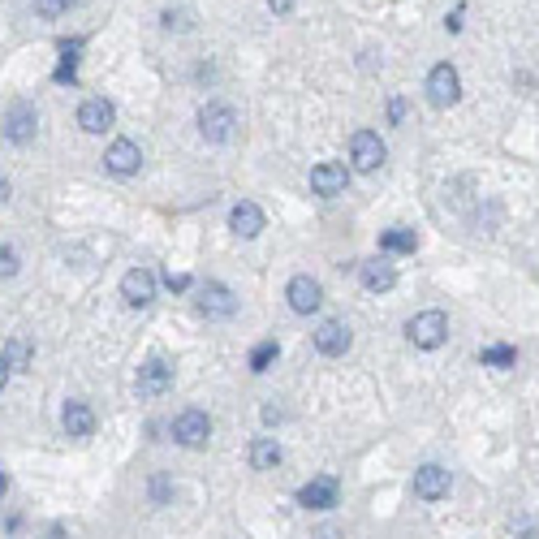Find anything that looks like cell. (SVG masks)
Wrapping results in <instances>:
<instances>
[{"instance_id": "f546056e", "label": "cell", "mask_w": 539, "mask_h": 539, "mask_svg": "<svg viewBox=\"0 0 539 539\" xmlns=\"http://www.w3.org/2000/svg\"><path fill=\"white\" fill-rule=\"evenodd\" d=\"M152 501H155V505L169 501V479H152Z\"/></svg>"}, {"instance_id": "74e56055", "label": "cell", "mask_w": 539, "mask_h": 539, "mask_svg": "<svg viewBox=\"0 0 539 539\" xmlns=\"http://www.w3.org/2000/svg\"><path fill=\"white\" fill-rule=\"evenodd\" d=\"M5 492H9V479H5V470H0V497H5Z\"/></svg>"}, {"instance_id": "836d02e7", "label": "cell", "mask_w": 539, "mask_h": 539, "mask_svg": "<svg viewBox=\"0 0 539 539\" xmlns=\"http://www.w3.org/2000/svg\"><path fill=\"white\" fill-rule=\"evenodd\" d=\"M9 194H14V186H9V177L0 173V208H5V203H9Z\"/></svg>"}, {"instance_id": "ac0fdd59", "label": "cell", "mask_w": 539, "mask_h": 539, "mask_svg": "<svg viewBox=\"0 0 539 539\" xmlns=\"http://www.w3.org/2000/svg\"><path fill=\"white\" fill-rule=\"evenodd\" d=\"M60 423H65V432H70V436L87 441V436L96 432V410H91L87 402H65V410H60Z\"/></svg>"}, {"instance_id": "4fadbf2b", "label": "cell", "mask_w": 539, "mask_h": 539, "mask_svg": "<svg viewBox=\"0 0 539 539\" xmlns=\"http://www.w3.org/2000/svg\"><path fill=\"white\" fill-rule=\"evenodd\" d=\"M138 164H143V152H138L135 138H116L113 147H108V155H104V169L116 173V177L138 173Z\"/></svg>"}, {"instance_id": "8fae6325", "label": "cell", "mask_w": 539, "mask_h": 539, "mask_svg": "<svg viewBox=\"0 0 539 539\" xmlns=\"http://www.w3.org/2000/svg\"><path fill=\"white\" fill-rule=\"evenodd\" d=\"M113 121H116V108L108 104V99H82V108H78V125L87 130V135H104V130H113Z\"/></svg>"}, {"instance_id": "d6a6232c", "label": "cell", "mask_w": 539, "mask_h": 539, "mask_svg": "<svg viewBox=\"0 0 539 539\" xmlns=\"http://www.w3.org/2000/svg\"><path fill=\"white\" fill-rule=\"evenodd\" d=\"M444 26H449V31H462V9H453V14L444 18Z\"/></svg>"}, {"instance_id": "7402d4cb", "label": "cell", "mask_w": 539, "mask_h": 539, "mask_svg": "<svg viewBox=\"0 0 539 539\" xmlns=\"http://www.w3.org/2000/svg\"><path fill=\"white\" fill-rule=\"evenodd\" d=\"M380 251L385 255H414L419 251V237H414V229H388V233H380Z\"/></svg>"}, {"instance_id": "603a6c76", "label": "cell", "mask_w": 539, "mask_h": 539, "mask_svg": "<svg viewBox=\"0 0 539 539\" xmlns=\"http://www.w3.org/2000/svg\"><path fill=\"white\" fill-rule=\"evenodd\" d=\"M78 52H82V39H60L57 82H74V78H78Z\"/></svg>"}, {"instance_id": "30bf717a", "label": "cell", "mask_w": 539, "mask_h": 539, "mask_svg": "<svg viewBox=\"0 0 539 539\" xmlns=\"http://www.w3.org/2000/svg\"><path fill=\"white\" fill-rule=\"evenodd\" d=\"M414 497L419 501H444L449 497V470L436 462H427L414 470Z\"/></svg>"}, {"instance_id": "f1b7e54d", "label": "cell", "mask_w": 539, "mask_h": 539, "mask_svg": "<svg viewBox=\"0 0 539 539\" xmlns=\"http://www.w3.org/2000/svg\"><path fill=\"white\" fill-rule=\"evenodd\" d=\"M164 281H169V289H173V293H181V289H191V276H186V272H169Z\"/></svg>"}, {"instance_id": "d590c367", "label": "cell", "mask_w": 539, "mask_h": 539, "mask_svg": "<svg viewBox=\"0 0 539 539\" xmlns=\"http://www.w3.org/2000/svg\"><path fill=\"white\" fill-rule=\"evenodd\" d=\"M5 385H9V367H5V358H0V393H5Z\"/></svg>"}, {"instance_id": "4316f807", "label": "cell", "mask_w": 539, "mask_h": 539, "mask_svg": "<svg viewBox=\"0 0 539 539\" xmlns=\"http://www.w3.org/2000/svg\"><path fill=\"white\" fill-rule=\"evenodd\" d=\"M18 268H22L18 251H14V246H0V281H9V276H18Z\"/></svg>"}, {"instance_id": "e0dca14e", "label": "cell", "mask_w": 539, "mask_h": 539, "mask_svg": "<svg viewBox=\"0 0 539 539\" xmlns=\"http://www.w3.org/2000/svg\"><path fill=\"white\" fill-rule=\"evenodd\" d=\"M358 276H363V285L371 293H388V289L397 285V268L388 264V259H363L358 264Z\"/></svg>"}, {"instance_id": "484cf974", "label": "cell", "mask_w": 539, "mask_h": 539, "mask_svg": "<svg viewBox=\"0 0 539 539\" xmlns=\"http://www.w3.org/2000/svg\"><path fill=\"white\" fill-rule=\"evenodd\" d=\"M70 9H74V0H35L39 18H60V14H70Z\"/></svg>"}, {"instance_id": "5bb4252c", "label": "cell", "mask_w": 539, "mask_h": 539, "mask_svg": "<svg viewBox=\"0 0 539 539\" xmlns=\"http://www.w3.org/2000/svg\"><path fill=\"white\" fill-rule=\"evenodd\" d=\"M121 298H125V307H147L155 298V276L147 268H130L121 276Z\"/></svg>"}, {"instance_id": "d4e9b609", "label": "cell", "mask_w": 539, "mask_h": 539, "mask_svg": "<svg viewBox=\"0 0 539 539\" xmlns=\"http://www.w3.org/2000/svg\"><path fill=\"white\" fill-rule=\"evenodd\" d=\"M276 354H281V346H276V341H264V346H255V354H251V371H255V376H264V371L276 363Z\"/></svg>"}, {"instance_id": "7a4b0ae2", "label": "cell", "mask_w": 539, "mask_h": 539, "mask_svg": "<svg viewBox=\"0 0 539 539\" xmlns=\"http://www.w3.org/2000/svg\"><path fill=\"white\" fill-rule=\"evenodd\" d=\"M427 99H432V108H453L462 99V78H458V70L449 60H441L427 74Z\"/></svg>"}, {"instance_id": "8d00e7d4", "label": "cell", "mask_w": 539, "mask_h": 539, "mask_svg": "<svg viewBox=\"0 0 539 539\" xmlns=\"http://www.w3.org/2000/svg\"><path fill=\"white\" fill-rule=\"evenodd\" d=\"M43 539H70V535H65V526H52V531H48Z\"/></svg>"}, {"instance_id": "d6986e66", "label": "cell", "mask_w": 539, "mask_h": 539, "mask_svg": "<svg viewBox=\"0 0 539 539\" xmlns=\"http://www.w3.org/2000/svg\"><path fill=\"white\" fill-rule=\"evenodd\" d=\"M229 229L237 237H259L264 233V212H259V203H237L229 212Z\"/></svg>"}, {"instance_id": "4dcf8cb0", "label": "cell", "mask_w": 539, "mask_h": 539, "mask_svg": "<svg viewBox=\"0 0 539 539\" xmlns=\"http://www.w3.org/2000/svg\"><path fill=\"white\" fill-rule=\"evenodd\" d=\"M293 5H298V0H268L272 14H293Z\"/></svg>"}, {"instance_id": "44dd1931", "label": "cell", "mask_w": 539, "mask_h": 539, "mask_svg": "<svg viewBox=\"0 0 539 539\" xmlns=\"http://www.w3.org/2000/svg\"><path fill=\"white\" fill-rule=\"evenodd\" d=\"M246 458H251L255 470H276L285 453H281V444L272 441V436H259V441H251V453H246Z\"/></svg>"}, {"instance_id": "9c48e42d", "label": "cell", "mask_w": 539, "mask_h": 539, "mask_svg": "<svg viewBox=\"0 0 539 539\" xmlns=\"http://www.w3.org/2000/svg\"><path fill=\"white\" fill-rule=\"evenodd\" d=\"M233 311H237L233 289L220 285V281H208V285H203V293H199V315H208V320H229Z\"/></svg>"}, {"instance_id": "52a82bcc", "label": "cell", "mask_w": 539, "mask_h": 539, "mask_svg": "<svg viewBox=\"0 0 539 539\" xmlns=\"http://www.w3.org/2000/svg\"><path fill=\"white\" fill-rule=\"evenodd\" d=\"M285 298H289V307L298 311V315H311V311L324 307V285L302 272V276H293V281L285 285Z\"/></svg>"}, {"instance_id": "8992f818", "label": "cell", "mask_w": 539, "mask_h": 539, "mask_svg": "<svg viewBox=\"0 0 539 539\" xmlns=\"http://www.w3.org/2000/svg\"><path fill=\"white\" fill-rule=\"evenodd\" d=\"M5 138L14 143V147H26L31 138H35V130H39V113H35V104H14L9 113H5Z\"/></svg>"}, {"instance_id": "1f68e13d", "label": "cell", "mask_w": 539, "mask_h": 539, "mask_svg": "<svg viewBox=\"0 0 539 539\" xmlns=\"http://www.w3.org/2000/svg\"><path fill=\"white\" fill-rule=\"evenodd\" d=\"M311 539H346V535H341L337 526H320V531H315V535H311Z\"/></svg>"}, {"instance_id": "277c9868", "label": "cell", "mask_w": 539, "mask_h": 539, "mask_svg": "<svg viewBox=\"0 0 539 539\" xmlns=\"http://www.w3.org/2000/svg\"><path fill=\"white\" fill-rule=\"evenodd\" d=\"M233 130H237V113L229 104H203L199 108V135L208 143H229Z\"/></svg>"}, {"instance_id": "7c38bea8", "label": "cell", "mask_w": 539, "mask_h": 539, "mask_svg": "<svg viewBox=\"0 0 539 539\" xmlns=\"http://www.w3.org/2000/svg\"><path fill=\"white\" fill-rule=\"evenodd\" d=\"M346 186H349V173H346V164H337V160H324V164L311 169V191L324 194V199L346 194Z\"/></svg>"}, {"instance_id": "3957f363", "label": "cell", "mask_w": 539, "mask_h": 539, "mask_svg": "<svg viewBox=\"0 0 539 539\" xmlns=\"http://www.w3.org/2000/svg\"><path fill=\"white\" fill-rule=\"evenodd\" d=\"M385 138L376 135V130H358V135L349 138V164L358 169V173H376L380 164H385Z\"/></svg>"}, {"instance_id": "5b68a950", "label": "cell", "mask_w": 539, "mask_h": 539, "mask_svg": "<svg viewBox=\"0 0 539 539\" xmlns=\"http://www.w3.org/2000/svg\"><path fill=\"white\" fill-rule=\"evenodd\" d=\"M173 441L181 449H203V444L212 441V419L203 410H181L173 419Z\"/></svg>"}, {"instance_id": "6da1fadb", "label": "cell", "mask_w": 539, "mask_h": 539, "mask_svg": "<svg viewBox=\"0 0 539 539\" xmlns=\"http://www.w3.org/2000/svg\"><path fill=\"white\" fill-rule=\"evenodd\" d=\"M405 337L419 349H441L449 341V315L444 311H419L410 324H405Z\"/></svg>"}, {"instance_id": "cb8c5ba5", "label": "cell", "mask_w": 539, "mask_h": 539, "mask_svg": "<svg viewBox=\"0 0 539 539\" xmlns=\"http://www.w3.org/2000/svg\"><path fill=\"white\" fill-rule=\"evenodd\" d=\"M479 363L483 367H514L518 363V349L514 346H488V349H479Z\"/></svg>"}, {"instance_id": "83f0119b", "label": "cell", "mask_w": 539, "mask_h": 539, "mask_svg": "<svg viewBox=\"0 0 539 539\" xmlns=\"http://www.w3.org/2000/svg\"><path fill=\"white\" fill-rule=\"evenodd\" d=\"M402 116H405V99H402V96H393V99H388V121L397 125Z\"/></svg>"}, {"instance_id": "2e32d148", "label": "cell", "mask_w": 539, "mask_h": 539, "mask_svg": "<svg viewBox=\"0 0 539 539\" xmlns=\"http://www.w3.org/2000/svg\"><path fill=\"white\" fill-rule=\"evenodd\" d=\"M315 349L328 354V358L346 354V349H349V328L341 324V320H324V324L315 328Z\"/></svg>"}, {"instance_id": "9a60e30c", "label": "cell", "mask_w": 539, "mask_h": 539, "mask_svg": "<svg viewBox=\"0 0 539 539\" xmlns=\"http://www.w3.org/2000/svg\"><path fill=\"white\" fill-rule=\"evenodd\" d=\"M298 505L302 509H332L337 505V479L332 475H315L311 483L298 488Z\"/></svg>"}, {"instance_id": "ffe728a7", "label": "cell", "mask_w": 539, "mask_h": 539, "mask_svg": "<svg viewBox=\"0 0 539 539\" xmlns=\"http://www.w3.org/2000/svg\"><path fill=\"white\" fill-rule=\"evenodd\" d=\"M0 358H5V367H9V371H26V367L35 363V346H31V337L14 332V337L5 341V349H0Z\"/></svg>"}, {"instance_id": "e575fe53", "label": "cell", "mask_w": 539, "mask_h": 539, "mask_svg": "<svg viewBox=\"0 0 539 539\" xmlns=\"http://www.w3.org/2000/svg\"><path fill=\"white\" fill-rule=\"evenodd\" d=\"M264 423H281V410H276V405H264Z\"/></svg>"}, {"instance_id": "ba28073f", "label": "cell", "mask_w": 539, "mask_h": 539, "mask_svg": "<svg viewBox=\"0 0 539 539\" xmlns=\"http://www.w3.org/2000/svg\"><path fill=\"white\" fill-rule=\"evenodd\" d=\"M173 388V363L169 358H147L138 367V393L143 397H164Z\"/></svg>"}]
</instances>
